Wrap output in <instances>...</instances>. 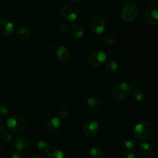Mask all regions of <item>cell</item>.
<instances>
[{"mask_svg": "<svg viewBox=\"0 0 158 158\" xmlns=\"http://www.w3.org/2000/svg\"><path fill=\"white\" fill-rule=\"evenodd\" d=\"M139 14V7L136 2L127 1L124 3L121 10V19L126 23H132Z\"/></svg>", "mask_w": 158, "mask_h": 158, "instance_id": "6da1fadb", "label": "cell"}, {"mask_svg": "<svg viewBox=\"0 0 158 158\" xmlns=\"http://www.w3.org/2000/svg\"><path fill=\"white\" fill-rule=\"evenodd\" d=\"M154 132V125L149 121H142L135 125L134 129V136L135 139L143 140L147 139Z\"/></svg>", "mask_w": 158, "mask_h": 158, "instance_id": "7a4b0ae2", "label": "cell"}, {"mask_svg": "<svg viewBox=\"0 0 158 158\" xmlns=\"http://www.w3.org/2000/svg\"><path fill=\"white\" fill-rule=\"evenodd\" d=\"M6 125L12 133H22L26 130L27 124L23 116L19 115H13L7 119Z\"/></svg>", "mask_w": 158, "mask_h": 158, "instance_id": "3957f363", "label": "cell"}, {"mask_svg": "<svg viewBox=\"0 0 158 158\" xmlns=\"http://www.w3.org/2000/svg\"><path fill=\"white\" fill-rule=\"evenodd\" d=\"M132 88L127 82H120L113 88L112 97L117 101H123L130 95Z\"/></svg>", "mask_w": 158, "mask_h": 158, "instance_id": "277c9868", "label": "cell"}, {"mask_svg": "<svg viewBox=\"0 0 158 158\" xmlns=\"http://www.w3.org/2000/svg\"><path fill=\"white\" fill-rule=\"evenodd\" d=\"M61 14L63 18L68 22H73L79 16V11L74 5L67 3L63 5L61 9Z\"/></svg>", "mask_w": 158, "mask_h": 158, "instance_id": "5b68a950", "label": "cell"}, {"mask_svg": "<svg viewBox=\"0 0 158 158\" xmlns=\"http://www.w3.org/2000/svg\"><path fill=\"white\" fill-rule=\"evenodd\" d=\"M89 29L94 33L100 34L106 29V22L100 15H95L89 20Z\"/></svg>", "mask_w": 158, "mask_h": 158, "instance_id": "8992f818", "label": "cell"}, {"mask_svg": "<svg viewBox=\"0 0 158 158\" xmlns=\"http://www.w3.org/2000/svg\"><path fill=\"white\" fill-rule=\"evenodd\" d=\"M106 60V54L101 50H96L89 55V64L93 68H100Z\"/></svg>", "mask_w": 158, "mask_h": 158, "instance_id": "52a82bcc", "label": "cell"}, {"mask_svg": "<svg viewBox=\"0 0 158 158\" xmlns=\"http://www.w3.org/2000/svg\"><path fill=\"white\" fill-rule=\"evenodd\" d=\"M143 19L151 26H157L158 11L157 8L154 6H148L143 12Z\"/></svg>", "mask_w": 158, "mask_h": 158, "instance_id": "ba28073f", "label": "cell"}, {"mask_svg": "<svg viewBox=\"0 0 158 158\" xmlns=\"http://www.w3.org/2000/svg\"><path fill=\"white\" fill-rule=\"evenodd\" d=\"M99 124L97 121L93 120V119H90V120L86 121L84 123L83 126V133L86 135V136H95L99 131Z\"/></svg>", "mask_w": 158, "mask_h": 158, "instance_id": "9c48e42d", "label": "cell"}, {"mask_svg": "<svg viewBox=\"0 0 158 158\" xmlns=\"http://www.w3.org/2000/svg\"><path fill=\"white\" fill-rule=\"evenodd\" d=\"M137 152L143 158H151L154 155V148L152 146L147 142L140 143L137 147Z\"/></svg>", "mask_w": 158, "mask_h": 158, "instance_id": "30bf717a", "label": "cell"}, {"mask_svg": "<svg viewBox=\"0 0 158 158\" xmlns=\"http://www.w3.org/2000/svg\"><path fill=\"white\" fill-rule=\"evenodd\" d=\"M14 24L12 22L7 20H0V36L2 37H9L13 33Z\"/></svg>", "mask_w": 158, "mask_h": 158, "instance_id": "8fae6325", "label": "cell"}, {"mask_svg": "<svg viewBox=\"0 0 158 158\" xmlns=\"http://www.w3.org/2000/svg\"><path fill=\"white\" fill-rule=\"evenodd\" d=\"M29 145H30V140H29V138L24 136H17L13 141L14 148L16 149L17 150H19V151L27 150Z\"/></svg>", "mask_w": 158, "mask_h": 158, "instance_id": "7c38bea8", "label": "cell"}, {"mask_svg": "<svg viewBox=\"0 0 158 158\" xmlns=\"http://www.w3.org/2000/svg\"><path fill=\"white\" fill-rule=\"evenodd\" d=\"M62 125L61 119L59 117L51 118L46 124V129L49 133H56L60 129Z\"/></svg>", "mask_w": 158, "mask_h": 158, "instance_id": "4fadbf2b", "label": "cell"}, {"mask_svg": "<svg viewBox=\"0 0 158 158\" xmlns=\"http://www.w3.org/2000/svg\"><path fill=\"white\" fill-rule=\"evenodd\" d=\"M56 56L60 62L66 63L70 57V53L65 46H60L56 50Z\"/></svg>", "mask_w": 158, "mask_h": 158, "instance_id": "5bb4252c", "label": "cell"}, {"mask_svg": "<svg viewBox=\"0 0 158 158\" xmlns=\"http://www.w3.org/2000/svg\"><path fill=\"white\" fill-rule=\"evenodd\" d=\"M71 34L76 39H80L85 33L84 27L80 23H73L71 26Z\"/></svg>", "mask_w": 158, "mask_h": 158, "instance_id": "9a60e30c", "label": "cell"}, {"mask_svg": "<svg viewBox=\"0 0 158 158\" xmlns=\"http://www.w3.org/2000/svg\"><path fill=\"white\" fill-rule=\"evenodd\" d=\"M50 144L46 140H40L37 143V150L42 155L47 154L50 151Z\"/></svg>", "mask_w": 158, "mask_h": 158, "instance_id": "2e32d148", "label": "cell"}, {"mask_svg": "<svg viewBox=\"0 0 158 158\" xmlns=\"http://www.w3.org/2000/svg\"><path fill=\"white\" fill-rule=\"evenodd\" d=\"M31 33L29 29L26 26H21L16 31V36L19 39L22 40H26L29 38Z\"/></svg>", "mask_w": 158, "mask_h": 158, "instance_id": "e0dca14e", "label": "cell"}, {"mask_svg": "<svg viewBox=\"0 0 158 158\" xmlns=\"http://www.w3.org/2000/svg\"><path fill=\"white\" fill-rule=\"evenodd\" d=\"M86 105L91 109H98L100 108L102 103L101 101L96 97H90L86 101Z\"/></svg>", "mask_w": 158, "mask_h": 158, "instance_id": "ac0fdd59", "label": "cell"}, {"mask_svg": "<svg viewBox=\"0 0 158 158\" xmlns=\"http://www.w3.org/2000/svg\"><path fill=\"white\" fill-rule=\"evenodd\" d=\"M89 158H103L104 153L99 147H93L89 150Z\"/></svg>", "mask_w": 158, "mask_h": 158, "instance_id": "d6986e66", "label": "cell"}, {"mask_svg": "<svg viewBox=\"0 0 158 158\" xmlns=\"http://www.w3.org/2000/svg\"><path fill=\"white\" fill-rule=\"evenodd\" d=\"M121 147L125 151H131L136 147V142L133 139H131V138L125 139L122 142Z\"/></svg>", "mask_w": 158, "mask_h": 158, "instance_id": "ffe728a7", "label": "cell"}, {"mask_svg": "<svg viewBox=\"0 0 158 158\" xmlns=\"http://www.w3.org/2000/svg\"><path fill=\"white\" fill-rule=\"evenodd\" d=\"M118 64L114 60H109L106 63V70L110 74H115L118 71Z\"/></svg>", "mask_w": 158, "mask_h": 158, "instance_id": "44dd1931", "label": "cell"}, {"mask_svg": "<svg viewBox=\"0 0 158 158\" xmlns=\"http://www.w3.org/2000/svg\"><path fill=\"white\" fill-rule=\"evenodd\" d=\"M133 98L137 102H142L146 99V93L143 89L140 88H136L133 91Z\"/></svg>", "mask_w": 158, "mask_h": 158, "instance_id": "7402d4cb", "label": "cell"}, {"mask_svg": "<svg viewBox=\"0 0 158 158\" xmlns=\"http://www.w3.org/2000/svg\"><path fill=\"white\" fill-rule=\"evenodd\" d=\"M103 42L105 43V44L107 45V46H112L116 44V42H117V39H116L115 36L113 33H106L103 37Z\"/></svg>", "mask_w": 158, "mask_h": 158, "instance_id": "603a6c76", "label": "cell"}, {"mask_svg": "<svg viewBox=\"0 0 158 158\" xmlns=\"http://www.w3.org/2000/svg\"><path fill=\"white\" fill-rule=\"evenodd\" d=\"M48 158H66V155L63 150H56L49 153Z\"/></svg>", "mask_w": 158, "mask_h": 158, "instance_id": "cb8c5ba5", "label": "cell"}, {"mask_svg": "<svg viewBox=\"0 0 158 158\" xmlns=\"http://www.w3.org/2000/svg\"><path fill=\"white\" fill-rule=\"evenodd\" d=\"M9 116V111L7 107L0 105V120L3 121L8 119Z\"/></svg>", "mask_w": 158, "mask_h": 158, "instance_id": "d4e9b609", "label": "cell"}, {"mask_svg": "<svg viewBox=\"0 0 158 158\" xmlns=\"http://www.w3.org/2000/svg\"><path fill=\"white\" fill-rule=\"evenodd\" d=\"M2 138L3 140L6 143H10L11 141H12L13 139V136L11 133L9 132H4L2 135Z\"/></svg>", "mask_w": 158, "mask_h": 158, "instance_id": "484cf974", "label": "cell"}, {"mask_svg": "<svg viewBox=\"0 0 158 158\" xmlns=\"http://www.w3.org/2000/svg\"><path fill=\"white\" fill-rule=\"evenodd\" d=\"M59 29H60V32L63 33H65L68 32V30H69V23H68L67 22H63V23H62L60 25Z\"/></svg>", "mask_w": 158, "mask_h": 158, "instance_id": "4316f807", "label": "cell"}, {"mask_svg": "<svg viewBox=\"0 0 158 158\" xmlns=\"http://www.w3.org/2000/svg\"><path fill=\"white\" fill-rule=\"evenodd\" d=\"M58 115H59V118H60V119H67L68 116H69V112L67 109L63 108V109H61L60 112H59Z\"/></svg>", "mask_w": 158, "mask_h": 158, "instance_id": "83f0119b", "label": "cell"}, {"mask_svg": "<svg viewBox=\"0 0 158 158\" xmlns=\"http://www.w3.org/2000/svg\"><path fill=\"white\" fill-rule=\"evenodd\" d=\"M123 158H137V155H136L135 153L130 151V152H128L126 155H125L124 157Z\"/></svg>", "mask_w": 158, "mask_h": 158, "instance_id": "f1b7e54d", "label": "cell"}, {"mask_svg": "<svg viewBox=\"0 0 158 158\" xmlns=\"http://www.w3.org/2000/svg\"><path fill=\"white\" fill-rule=\"evenodd\" d=\"M10 158H25V157L24 156H23V154H21L20 153H12Z\"/></svg>", "mask_w": 158, "mask_h": 158, "instance_id": "f546056e", "label": "cell"}, {"mask_svg": "<svg viewBox=\"0 0 158 158\" xmlns=\"http://www.w3.org/2000/svg\"><path fill=\"white\" fill-rule=\"evenodd\" d=\"M4 128H5L4 123H3L2 121L0 120V133H1L3 130H4Z\"/></svg>", "mask_w": 158, "mask_h": 158, "instance_id": "4dcf8cb0", "label": "cell"}, {"mask_svg": "<svg viewBox=\"0 0 158 158\" xmlns=\"http://www.w3.org/2000/svg\"><path fill=\"white\" fill-rule=\"evenodd\" d=\"M130 84V85H131V88H132V87H134V88H135V87H137V81H132L131 82V83H129Z\"/></svg>", "mask_w": 158, "mask_h": 158, "instance_id": "1f68e13d", "label": "cell"}, {"mask_svg": "<svg viewBox=\"0 0 158 158\" xmlns=\"http://www.w3.org/2000/svg\"><path fill=\"white\" fill-rule=\"evenodd\" d=\"M32 158H46V157L42 154H36V155H34Z\"/></svg>", "mask_w": 158, "mask_h": 158, "instance_id": "d6a6232c", "label": "cell"}, {"mask_svg": "<svg viewBox=\"0 0 158 158\" xmlns=\"http://www.w3.org/2000/svg\"><path fill=\"white\" fill-rule=\"evenodd\" d=\"M68 1L71 2H79L82 1V0H68Z\"/></svg>", "mask_w": 158, "mask_h": 158, "instance_id": "836d02e7", "label": "cell"}, {"mask_svg": "<svg viewBox=\"0 0 158 158\" xmlns=\"http://www.w3.org/2000/svg\"><path fill=\"white\" fill-rule=\"evenodd\" d=\"M149 1H151V2H154V3L157 2V0H149Z\"/></svg>", "mask_w": 158, "mask_h": 158, "instance_id": "e575fe53", "label": "cell"}, {"mask_svg": "<svg viewBox=\"0 0 158 158\" xmlns=\"http://www.w3.org/2000/svg\"><path fill=\"white\" fill-rule=\"evenodd\" d=\"M2 153V146L0 145V154H1Z\"/></svg>", "mask_w": 158, "mask_h": 158, "instance_id": "d590c367", "label": "cell"}, {"mask_svg": "<svg viewBox=\"0 0 158 158\" xmlns=\"http://www.w3.org/2000/svg\"><path fill=\"white\" fill-rule=\"evenodd\" d=\"M29 1H35V0H29Z\"/></svg>", "mask_w": 158, "mask_h": 158, "instance_id": "8d00e7d4", "label": "cell"}]
</instances>
